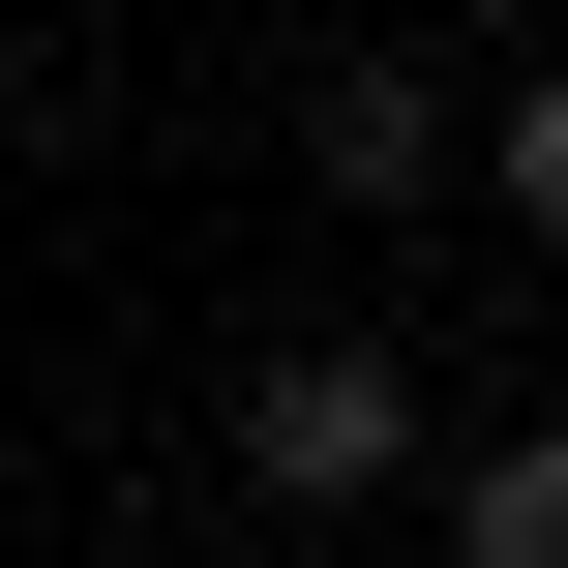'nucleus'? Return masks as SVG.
<instances>
[{
  "instance_id": "nucleus-5",
  "label": "nucleus",
  "mask_w": 568,
  "mask_h": 568,
  "mask_svg": "<svg viewBox=\"0 0 568 568\" xmlns=\"http://www.w3.org/2000/svg\"><path fill=\"white\" fill-rule=\"evenodd\" d=\"M479 30H568V0H479Z\"/></svg>"
},
{
  "instance_id": "nucleus-1",
  "label": "nucleus",
  "mask_w": 568,
  "mask_h": 568,
  "mask_svg": "<svg viewBox=\"0 0 568 568\" xmlns=\"http://www.w3.org/2000/svg\"><path fill=\"white\" fill-rule=\"evenodd\" d=\"M419 449H449V419H419L389 329H270V359H240V479H270V509H389Z\"/></svg>"
},
{
  "instance_id": "nucleus-2",
  "label": "nucleus",
  "mask_w": 568,
  "mask_h": 568,
  "mask_svg": "<svg viewBox=\"0 0 568 568\" xmlns=\"http://www.w3.org/2000/svg\"><path fill=\"white\" fill-rule=\"evenodd\" d=\"M419 568H568V419H479L449 509H419Z\"/></svg>"
},
{
  "instance_id": "nucleus-4",
  "label": "nucleus",
  "mask_w": 568,
  "mask_h": 568,
  "mask_svg": "<svg viewBox=\"0 0 568 568\" xmlns=\"http://www.w3.org/2000/svg\"><path fill=\"white\" fill-rule=\"evenodd\" d=\"M479 180H509V240H568V60L509 90V120H479Z\"/></svg>"
},
{
  "instance_id": "nucleus-3",
  "label": "nucleus",
  "mask_w": 568,
  "mask_h": 568,
  "mask_svg": "<svg viewBox=\"0 0 568 568\" xmlns=\"http://www.w3.org/2000/svg\"><path fill=\"white\" fill-rule=\"evenodd\" d=\"M300 150H329L359 210H419V180H449V60H329V120H300Z\"/></svg>"
}]
</instances>
